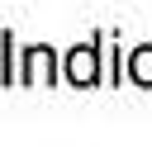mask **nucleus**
<instances>
[{"instance_id": "obj_1", "label": "nucleus", "mask_w": 152, "mask_h": 147, "mask_svg": "<svg viewBox=\"0 0 152 147\" xmlns=\"http://www.w3.org/2000/svg\"><path fill=\"white\" fill-rule=\"evenodd\" d=\"M71 76H76V81H90V76H95V66H90V52H86V47L71 57Z\"/></svg>"}]
</instances>
